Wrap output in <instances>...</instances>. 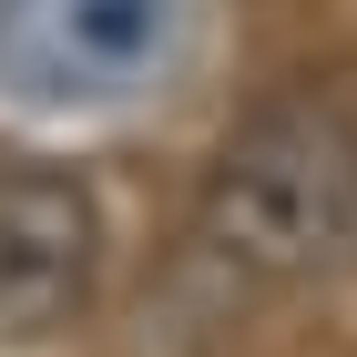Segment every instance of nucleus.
<instances>
[{"instance_id": "7ed1b4c3", "label": "nucleus", "mask_w": 357, "mask_h": 357, "mask_svg": "<svg viewBox=\"0 0 357 357\" xmlns=\"http://www.w3.org/2000/svg\"><path fill=\"white\" fill-rule=\"evenodd\" d=\"M92 275H102V215L92 184L41 164L0 174V347H41L82 317Z\"/></svg>"}, {"instance_id": "f257e3e1", "label": "nucleus", "mask_w": 357, "mask_h": 357, "mask_svg": "<svg viewBox=\"0 0 357 357\" xmlns=\"http://www.w3.org/2000/svg\"><path fill=\"white\" fill-rule=\"evenodd\" d=\"M194 235L235 286H306L357 255V123L327 102H266L215 153Z\"/></svg>"}, {"instance_id": "f03ea898", "label": "nucleus", "mask_w": 357, "mask_h": 357, "mask_svg": "<svg viewBox=\"0 0 357 357\" xmlns=\"http://www.w3.org/2000/svg\"><path fill=\"white\" fill-rule=\"evenodd\" d=\"M194 41V0H0V102L123 112L184 82Z\"/></svg>"}]
</instances>
